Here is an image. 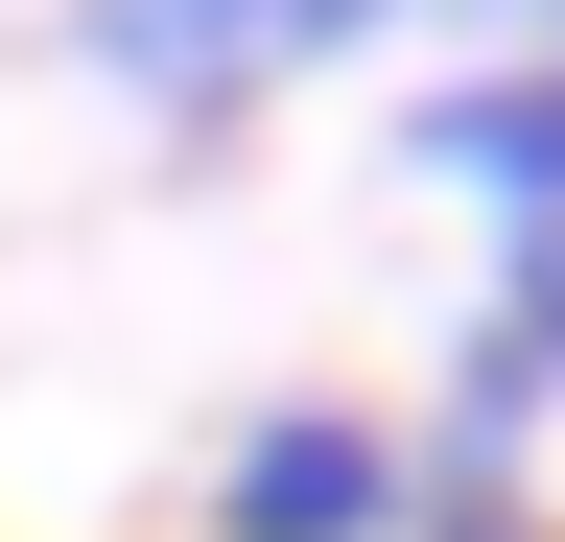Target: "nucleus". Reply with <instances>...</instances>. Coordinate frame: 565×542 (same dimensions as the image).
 <instances>
[{
	"label": "nucleus",
	"mask_w": 565,
	"mask_h": 542,
	"mask_svg": "<svg viewBox=\"0 0 565 542\" xmlns=\"http://www.w3.org/2000/svg\"><path fill=\"white\" fill-rule=\"evenodd\" d=\"M212 542H401V425H353V401L212 425Z\"/></svg>",
	"instance_id": "2"
},
{
	"label": "nucleus",
	"mask_w": 565,
	"mask_h": 542,
	"mask_svg": "<svg viewBox=\"0 0 565 542\" xmlns=\"http://www.w3.org/2000/svg\"><path fill=\"white\" fill-rule=\"evenodd\" d=\"M448 72H565V0H401Z\"/></svg>",
	"instance_id": "5"
},
{
	"label": "nucleus",
	"mask_w": 565,
	"mask_h": 542,
	"mask_svg": "<svg viewBox=\"0 0 565 542\" xmlns=\"http://www.w3.org/2000/svg\"><path fill=\"white\" fill-rule=\"evenodd\" d=\"M471 330L542 378V425H565V236H494V307H471Z\"/></svg>",
	"instance_id": "4"
},
{
	"label": "nucleus",
	"mask_w": 565,
	"mask_h": 542,
	"mask_svg": "<svg viewBox=\"0 0 565 542\" xmlns=\"http://www.w3.org/2000/svg\"><path fill=\"white\" fill-rule=\"evenodd\" d=\"M401 166L471 189L494 236H565V72H424L401 95Z\"/></svg>",
	"instance_id": "3"
},
{
	"label": "nucleus",
	"mask_w": 565,
	"mask_h": 542,
	"mask_svg": "<svg viewBox=\"0 0 565 542\" xmlns=\"http://www.w3.org/2000/svg\"><path fill=\"white\" fill-rule=\"evenodd\" d=\"M401 0H71V72H95L118 118H166V142H236L259 95L353 72Z\"/></svg>",
	"instance_id": "1"
}]
</instances>
